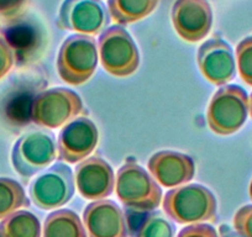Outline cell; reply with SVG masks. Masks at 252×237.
Masks as SVG:
<instances>
[{"label": "cell", "instance_id": "obj_18", "mask_svg": "<svg viewBox=\"0 0 252 237\" xmlns=\"http://www.w3.org/2000/svg\"><path fill=\"white\" fill-rule=\"evenodd\" d=\"M0 237H42V226L35 214L21 209L1 220Z\"/></svg>", "mask_w": 252, "mask_h": 237}, {"label": "cell", "instance_id": "obj_10", "mask_svg": "<svg viewBox=\"0 0 252 237\" xmlns=\"http://www.w3.org/2000/svg\"><path fill=\"white\" fill-rule=\"evenodd\" d=\"M99 144V129L88 116H78L61 129L57 137V159L77 164L88 158Z\"/></svg>", "mask_w": 252, "mask_h": 237}, {"label": "cell", "instance_id": "obj_21", "mask_svg": "<svg viewBox=\"0 0 252 237\" xmlns=\"http://www.w3.org/2000/svg\"><path fill=\"white\" fill-rule=\"evenodd\" d=\"M236 67L242 81L252 87V36L245 37L237 45Z\"/></svg>", "mask_w": 252, "mask_h": 237}, {"label": "cell", "instance_id": "obj_26", "mask_svg": "<svg viewBox=\"0 0 252 237\" xmlns=\"http://www.w3.org/2000/svg\"><path fill=\"white\" fill-rule=\"evenodd\" d=\"M249 105H250V109H249V115L251 116V118H252V93L250 94V96H249Z\"/></svg>", "mask_w": 252, "mask_h": 237}, {"label": "cell", "instance_id": "obj_5", "mask_svg": "<svg viewBox=\"0 0 252 237\" xmlns=\"http://www.w3.org/2000/svg\"><path fill=\"white\" fill-rule=\"evenodd\" d=\"M249 94L242 87L236 84L219 87L207 110L210 131L219 136L236 134L249 118Z\"/></svg>", "mask_w": 252, "mask_h": 237}, {"label": "cell", "instance_id": "obj_25", "mask_svg": "<svg viewBox=\"0 0 252 237\" xmlns=\"http://www.w3.org/2000/svg\"><path fill=\"white\" fill-rule=\"evenodd\" d=\"M29 0H0V14L4 16H18L23 13Z\"/></svg>", "mask_w": 252, "mask_h": 237}, {"label": "cell", "instance_id": "obj_11", "mask_svg": "<svg viewBox=\"0 0 252 237\" xmlns=\"http://www.w3.org/2000/svg\"><path fill=\"white\" fill-rule=\"evenodd\" d=\"M197 64L203 77L213 86H226L236 77V58L231 46L218 36L208 38L199 46Z\"/></svg>", "mask_w": 252, "mask_h": 237}, {"label": "cell", "instance_id": "obj_4", "mask_svg": "<svg viewBox=\"0 0 252 237\" xmlns=\"http://www.w3.org/2000/svg\"><path fill=\"white\" fill-rule=\"evenodd\" d=\"M84 113L81 95L72 89L55 87L46 89L33 98L31 121L42 129H60Z\"/></svg>", "mask_w": 252, "mask_h": 237}, {"label": "cell", "instance_id": "obj_17", "mask_svg": "<svg viewBox=\"0 0 252 237\" xmlns=\"http://www.w3.org/2000/svg\"><path fill=\"white\" fill-rule=\"evenodd\" d=\"M42 237H88V234L77 212L69 209H58L46 217Z\"/></svg>", "mask_w": 252, "mask_h": 237}, {"label": "cell", "instance_id": "obj_9", "mask_svg": "<svg viewBox=\"0 0 252 237\" xmlns=\"http://www.w3.org/2000/svg\"><path fill=\"white\" fill-rule=\"evenodd\" d=\"M110 16L100 0H63L56 25L60 30L82 35H100Z\"/></svg>", "mask_w": 252, "mask_h": 237}, {"label": "cell", "instance_id": "obj_22", "mask_svg": "<svg viewBox=\"0 0 252 237\" xmlns=\"http://www.w3.org/2000/svg\"><path fill=\"white\" fill-rule=\"evenodd\" d=\"M232 225L240 237H252V204L242 205L236 210Z\"/></svg>", "mask_w": 252, "mask_h": 237}, {"label": "cell", "instance_id": "obj_3", "mask_svg": "<svg viewBox=\"0 0 252 237\" xmlns=\"http://www.w3.org/2000/svg\"><path fill=\"white\" fill-rule=\"evenodd\" d=\"M99 63L98 43L93 36L74 33L61 45L57 55V73L69 86L87 83L96 71Z\"/></svg>", "mask_w": 252, "mask_h": 237}, {"label": "cell", "instance_id": "obj_2", "mask_svg": "<svg viewBox=\"0 0 252 237\" xmlns=\"http://www.w3.org/2000/svg\"><path fill=\"white\" fill-rule=\"evenodd\" d=\"M115 193L121 204L139 212H152L162 204V187L137 162L126 161L115 177Z\"/></svg>", "mask_w": 252, "mask_h": 237}, {"label": "cell", "instance_id": "obj_8", "mask_svg": "<svg viewBox=\"0 0 252 237\" xmlns=\"http://www.w3.org/2000/svg\"><path fill=\"white\" fill-rule=\"evenodd\" d=\"M76 193L74 174L67 163L58 162L32 180L29 198L41 210H58L68 204Z\"/></svg>", "mask_w": 252, "mask_h": 237}, {"label": "cell", "instance_id": "obj_12", "mask_svg": "<svg viewBox=\"0 0 252 237\" xmlns=\"http://www.w3.org/2000/svg\"><path fill=\"white\" fill-rule=\"evenodd\" d=\"M172 25L182 40L195 43L209 35L213 9L208 0H176L171 11Z\"/></svg>", "mask_w": 252, "mask_h": 237}, {"label": "cell", "instance_id": "obj_24", "mask_svg": "<svg viewBox=\"0 0 252 237\" xmlns=\"http://www.w3.org/2000/svg\"><path fill=\"white\" fill-rule=\"evenodd\" d=\"M177 237H219V235L213 225L194 224L183 227Z\"/></svg>", "mask_w": 252, "mask_h": 237}, {"label": "cell", "instance_id": "obj_6", "mask_svg": "<svg viewBox=\"0 0 252 237\" xmlns=\"http://www.w3.org/2000/svg\"><path fill=\"white\" fill-rule=\"evenodd\" d=\"M99 62L116 78H127L140 67V52L129 31L121 25L108 26L98 38Z\"/></svg>", "mask_w": 252, "mask_h": 237}, {"label": "cell", "instance_id": "obj_13", "mask_svg": "<svg viewBox=\"0 0 252 237\" xmlns=\"http://www.w3.org/2000/svg\"><path fill=\"white\" fill-rule=\"evenodd\" d=\"M76 189L87 200H103L115 190V173L103 157L89 156L77 163L74 171Z\"/></svg>", "mask_w": 252, "mask_h": 237}, {"label": "cell", "instance_id": "obj_14", "mask_svg": "<svg viewBox=\"0 0 252 237\" xmlns=\"http://www.w3.org/2000/svg\"><path fill=\"white\" fill-rule=\"evenodd\" d=\"M147 171L163 188H177L188 184L195 176V162L189 154L163 149L152 154Z\"/></svg>", "mask_w": 252, "mask_h": 237}, {"label": "cell", "instance_id": "obj_7", "mask_svg": "<svg viewBox=\"0 0 252 237\" xmlns=\"http://www.w3.org/2000/svg\"><path fill=\"white\" fill-rule=\"evenodd\" d=\"M57 158V140L48 130H31L18 139L11 151L14 169L24 179L48 168Z\"/></svg>", "mask_w": 252, "mask_h": 237}, {"label": "cell", "instance_id": "obj_27", "mask_svg": "<svg viewBox=\"0 0 252 237\" xmlns=\"http://www.w3.org/2000/svg\"><path fill=\"white\" fill-rule=\"evenodd\" d=\"M249 195H250V199L252 200V179L250 182V187H249Z\"/></svg>", "mask_w": 252, "mask_h": 237}, {"label": "cell", "instance_id": "obj_16", "mask_svg": "<svg viewBox=\"0 0 252 237\" xmlns=\"http://www.w3.org/2000/svg\"><path fill=\"white\" fill-rule=\"evenodd\" d=\"M158 4L159 0H108V13L115 25L126 26L151 15Z\"/></svg>", "mask_w": 252, "mask_h": 237}, {"label": "cell", "instance_id": "obj_20", "mask_svg": "<svg viewBox=\"0 0 252 237\" xmlns=\"http://www.w3.org/2000/svg\"><path fill=\"white\" fill-rule=\"evenodd\" d=\"M136 237H176V226L164 212L155 210L142 222Z\"/></svg>", "mask_w": 252, "mask_h": 237}, {"label": "cell", "instance_id": "obj_19", "mask_svg": "<svg viewBox=\"0 0 252 237\" xmlns=\"http://www.w3.org/2000/svg\"><path fill=\"white\" fill-rule=\"evenodd\" d=\"M30 198L18 180L8 177H0V220L30 207Z\"/></svg>", "mask_w": 252, "mask_h": 237}, {"label": "cell", "instance_id": "obj_23", "mask_svg": "<svg viewBox=\"0 0 252 237\" xmlns=\"http://www.w3.org/2000/svg\"><path fill=\"white\" fill-rule=\"evenodd\" d=\"M15 63V52L5 38L0 37V79H3Z\"/></svg>", "mask_w": 252, "mask_h": 237}, {"label": "cell", "instance_id": "obj_1", "mask_svg": "<svg viewBox=\"0 0 252 237\" xmlns=\"http://www.w3.org/2000/svg\"><path fill=\"white\" fill-rule=\"evenodd\" d=\"M161 205L164 214L176 224L187 226L217 221L218 200L214 193L197 183L169 189Z\"/></svg>", "mask_w": 252, "mask_h": 237}, {"label": "cell", "instance_id": "obj_15", "mask_svg": "<svg viewBox=\"0 0 252 237\" xmlns=\"http://www.w3.org/2000/svg\"><path fill=\"white\" fill-rule=\"evenodd\" d=\"M88 237H129V225L124 210L110 199L87 205L82 216Z\"/></svg>", "mask_w": 252, "mask_h": 237}]
</instances>
